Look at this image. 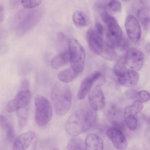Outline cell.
I'll return each instance as SVG.
<instances>
[{"mask_svg": "<svg viewBox=\"0 0 150 150\" xmlns=\"http://www.w3.org/2000/svg\"><path fill=\"white\" fill-rule=\"evenodd\" d=\"M94 30L97 35L103 40V27L102 24L99 22L96 23Z\"/></svg>", "mask_w": 150, "mask_h": 150, "instance_id": "cell-29", "label": "cell"}, {"mask_svg": "<svg viewBox=\"0 0 150 150\" xmlns=\"http://www.w3.org/2000/svg\"><path fill=\"white\" fill-rule=\"evenodd\" d=\"M90 110L76 111L67 119L65 129L70 136H77L90 128L96 120L94 113Z\"/></svg>", "mask_w": 150, "mask_h": 150, "instance_id": "cell-1", "label": "cell"}, {"mask_svg": "<svg viewBox=\"0 0 150 150\" xmlns=\"http://www.w3.org/2000/svg\"><path fill=\"white\" fill-rule=\"evenodd\" d=\"M108 6L110 11L113 12L118 13L121 10V4L118 0L110 1L108 4Z\"/></svg>", "mask_w": 150, "mask_h": 150, "instance_id": "cell-27", "label": "cell"}, {"mask_svg": "<svg viewBox=\"0 0 150 150\" xmlns=\"http://www.w3.org/2000/svg\"><path fill=\"white\" fill-rule=\"evenodd\" d=\"M0 127L5 131L8 140L10 142H12L15 137L13 128L6 118L2 115H0Z\"/></svg>", "mask_w": 150, "mask_h": 150, "instance_id": "cell-19", "label": "cell"}, {"mask_svg": "<svg viewBox=\"0 0 150 150\" xmlns=\"http://www.w3.org/2000/svg\"><path fill=\"white\" fill-rule=\"evenodd\" d=\"M69 62V56L68 51H65L57 55L52 59L51 64L55 69H57L67 64Z\"/></svg>", "mask_w": 150, "mask_h": 150, "instance_id": "cell-17", "label": "cell"}, {"mask_svg": "<svg viewBox=\"0 0 150 150\" xmlns=\"http://www.w3.org/2000/svg\"><path fill=\"white\" fill-rule=\"evenodd\" d=\"M35 135V132L31 131L21 134L15 139L12 150H27Z\"/></svg>", "mask_w": 150, "mask_h": 150, "instance_id": "cell-15", "label": "cell"}, {"mask_svg": "<svg viewBox=\"0 0 150 150\" xmlns=\"http://www.w3.org/2000/svg\"><path fill=\"white\" fill-rule=\"evenodd\" d=\"M32 94L29 89L20 90L14 99L7 103L6 111L10 112L28 106Z\"/></svg>", "mask_w": 150, "mask_h": 150, "instance_id": "cell-7", "label": "cell"}, {"mask_svg": "<svg viewBox=\"0 0 150 150\" xmlns=\"http://www.w3.org/2000/svg\"><path fill=\"white\" fill-rule=\"evenodd\" d=\"M68 49L71 67L80 74L84 69L86 58L84 49L77 40L74 38L69 40Z\"/></svg>", "mask_w": 150, "mask_h": 150, "instance_id": "cell-3", "label": "cell"}, {"mask_svg": "<svg viewBox=\"0 0 150 150\" xmlns=\"http://www.w3.org/2000/svg\"><path fill=\"white\" fill-rule=\"evenodd\" d=\"M137 16L144 27L147 29L149 28L150 25L149 9L145 7L140 8L138 11Z\"/></svg>", "mask_w": 150, "mask_h": 150, "instance_id": "cell-21", "label": "cell"}, {"mask_svg": "<svg viewBox=\"0 0 150 150\" xmlns=\"http://www.w3.org/2000/svg\"><path fill=\"white\" fill-rule=\"evenodd\" d=\"M143 103L136 100L131 105L126 106L124 110V117L126 123L129 129L135 130L137 125V115L142 110Z\"/></svg>", "mask_w": 150, "mask_h": 150, "instance_id": "cell-8", "label": "cell"}, {"mask_svg": "<svg viewBox=\"0 0 150 150\" xmlns=\"http://www.w3.org/2000/svg\"><path fill=\"white\" fill-rule=\"evenodd\" d=\"M35 104L36 122L40 126H45L52 118L53 115L52 106L46 98L40 95L35 96Z\"/></svg>", "mask_w": 150, "mask_h": 150, "instance_id": "cell-4", "label": "cell"}, {"mask_svg": "<svg viewBox=\"0 0 150 150\" xmlns=\"http://www.w3.org/2000/svg\"><path fill=\"white\" fill-rule=\"evenodd\" d=\"M135 99L142 103L148 102L150 99L149 93L146 90L139 91L137 92Z\"/></svg>", "mask_w": 150, "mask_h": 150, "instance_id": "cell-26", "label": "cell"}, {"mask_svg": "<svg viewBox=\"0 0 150 150\" xmlns=\"http://www.w3.org/2000/svg\"><path fill=\"white\" fill-rule=\"evenodd\" d=\"M124 59L126 64L131 69L137 71L140 70L143 65L144 56L141 51L132 47L127 50Z\"/></svg>", "mask_w": 150, "mask_h": 150, "instance_id": "cell-9", "label": "cell"}, {"mask_svg": "<svg viewBox=\"0 0 150 150\" xmlns=\"http://www.w3.org/2000/svg\"><path fill=\"white\" fill-rule=\"evenodd\" d=\"M79 74L70 67L59 72L58 78L60 81L67 83L73 81Z\"/></svg>", "mask_w": 150, "mask_h": 150, "instance_id": "cell-18", "label": "cell"}, {"mask_svg": "<svg viewBox=\"0 0 150 150\" xmlns=\"http://www.w3.org/2000/svg\"><path fill=\"white\" fill-rule=\"evenodd\" d=\"M3 9V7L0 4V12Z\"/></svg>", "mask_w": 150, "mask_h": 150, "instance_id": "cell-33", "label": "cell"}, {"mask_svg": "<svg viewBox=\"0 0 150 150\" xmlns=\"http://www.w3.org/2000/svg\"><path fill=\"white\" fill-rule=\"evenodd\" d=\"M99 56L108 60H113L116 58L117 54L114 49L107 46L105 44L102 52Z\"/></svg>", "mask_w": 150, "mask_h": 150, "instance_id": "cell-25", "label": "cell"}, {"mask_svg": "<svg viewBox=\"0 0 150 150\" xmlns=\"http://www.w3.org/2000/svg\"><path fill=\"white\" fill-rule=\"evenodd\" d=\"M85 150H103L104 143L101 138L95 134L88 135L85 139Z\"/></svg>", "mask_w": 150, "mask_h": 150, "instance_id": "cell-16", "label": "cell"}, {"mask_svg": "<svg viewBox=\"0 0 150 150\" xmlns=\"http://www.w3.org/2000/svg\"><path fill=\"white\" fill-rule=\"evenodd\" d=\"M28 106L18 110V125L20 129L23 128L26 125L28 116Z\"/></svg>", "mask_w": 150, "mask_h": 150, "instance_id": "cell-24", "label": "cell"}, {"mask_svg": "<svg viewBox=\"0 0 150 150\" xmlns=\"http://www.w3.org/2000/svg\"><path fill=\"white\" fill-rule=\"evenodd\" d=\"M122 37H116L112 34L107 30L105 45L114 49L117 47H119Z\"/></svg>", "mask_w": 150, "mask_h": 150, "instance_id": "cell-23", "label": "cell"}, {"mask_svg": "<svg viewBox=\"0 0 150 150\" xmlns=\"http://www.w3.org/2000/svg\"><path fill=\"white\" fill-rule=\"evenodd\" d=\"M126 64L123 61L117 62L114 67V72L120 84L127 87H132L138 82L139 75L137 71L127 68Z\"/></svg>", "mask_w": 150, "mask_h": 150, "instance_id": "cell-5", "label": "cell"}, {"mask_svg": "<svg viewBox=\"0 0 150 150\" xmlns=\"http://www.w3.org/2000/svg\"><path fill=\"white\" fill-rule=\"evenodd\" d=\"M106 134L115 147L119 150H124L127 146L126 138L123 132L115 127H110L106 131Z\"/></svg>", "mask_w": 150, "mask_h": 150, "instance_id": "cell-11", "label": "cell"}, {"mask_svg": "<svg viewBox=\"0 0 150 150\" xmlns=\"http://www.w3.org/2000/svg\"><path fill=\"white\" fill-rule=\"evenodd\" d=\"M42 0H22V4L24 7L26 8H31L40 4Z\"/></svg>", "mask_w": 150, "mask_h": 150, "instance_id": "cell-28", "label": "cell"}, {"mask_svg": "<svg viewBox=\"0 0 150 150\" xmlns=\"http://www.w3.org/2000/svg\"><path fill=\"white\" fill-rule=\"evenodd\" d=\"M72 19L74 24L79 27H85L89 23V19L87 16L81 11H75L73 15Z\"/></svg>", "mask_w": 150, "mask_h": 150, "instance_id": "cell-20", "label": "cell"}, {"mask_svg": "<svg viewBox=\"0 0 150 150\" xmlns=\"http://www.w3.org/2000/svg\"><path fill=\"white\" fill-rule=\"evenodd\" d=\"M66 150H85V144L81 139L74 137L68 142Z\"/></svg>", "mask_w": 150, "mask_h": 150, "instance_id": "cell-22", "label": "cell"}, {"mask_svg": "<svg viewBox=\"0 0 150 150\" xmlns=\"http://www.w3.org/2000/svg\"><path fill=\"white\" fill-rule=\"evenodd\" d=\"M101 17L107 26V30L113 35L118 37H122V30L116 19L106 11L101 13Z\"/></svg>", "mask_w": 150, "mask_h": 150, "instance_id": "cell-12", "label": "cell"}, {"mask_svg": "<svg viewBox=\"0 0 150 150\" xmlns=\"http://www.w3.org/2000/svg\"><path fill=\"white\" fill-rule=\"evenodd\" d=\"M104 84L99 81H94L88 93L89 103L94 110H99L105 105V98L101 88Z\"/></svg>", "mask_w": 150, "mask_h": 150, "instance_id": "cell-6", "label": "cell"}, {"mask_svg": "<svg viewBox=\"0 0 150 150\" xmlns=\"http://www.w3.org/2000/svg\"><path fill=\"white\" fill-rule=\"evenodd\" d=\"M52 150H59V149L57 148H54Z\"/></svg>", "mask_w": 150, "mask_h": 150, "instance_id": "cell-34", "label": "cell"}, {"mask_svg": "<svg viewBox=\"0 0 150 150\" xmlns=\"http://www.w3.org/2000/svg\"><path fill=\"white\" fill-rule=\"evenodd\" d=\"M101 74L99 72H94L81 81L77 94L78 100H82L84 99L94 82Z\"/></svg>", "mask_w": 150, "mask_h": 150, "instance_id": "cell-13", "label": "cell"}, {"mask_svg": "<svg viewBox=\"0 0 150 150\" xmlns=\"http://www.w3.org/2000/svg\"><path fill=\"white\" fill-rule=\"evenodd\" d=\"M57 35L58 38L60 40H63L65 39L66 38L65 36L63 33L62 32H59L57 33Z\"/></svg>", "mask_w": 150, "mask_h": 150, "instance_id": "cell-32", "label": "cell"}, {"mask_svg": "<svg viewBox=\"0 0 150 150\" xmlns=\"http://www.w3.org/2000/svg\"><path fill=\"white\" fill-rule=\"evenodd\" d=\"M86 39L90 48L94 53L100 55L104 47L103 40L99 38L94 30L89 29L86 33Z\"/></svg>", "mask_w": 150, "mask_h": 150, "instance_id": "cell-14", "label": "cell"}, {"mask_svg": "<svg viewBox=\"0 0 150 150\" xmlns=\"http://www.w3.org/2000/svg\"><path fill=\"white\" fill-rule=\"evenodd\" d=\"M125 28L128 37L133 42H137L141 35L140 25L138 20L132 15H128L125 21Z\"/></svg>", "mask_w": 150, "mask_h": 150, "instance_id": "cell-10", "label": "cell"}, {"mask_svg": "<svg viewBox=\"0 0 150 150\" xmlns=\"http://www.w3.org/2000/svg\"><path fill=\"white\" fill-rule=\"evenodd\" d=\"M29 82L27 80H23L21 83V90L29 89Z\"/></svg>", "mask_w": 150, "mask_h": 150, "instance_id": "cell-31", "label": "cell"}, {"mask_svg": "<svg viewBox=\"0 0 150 150\" xmlns=\"http://www.w3.org/2000/svg\"><path fill=\"white\" fill-rule=\"evenodd\" d=\"M53 108L59 116L65 115L69 110L71 103V94L69 85L60 81L54 86L51 93Z\"/></svg>", "mask_w": 150, "mask_h": 150, "instance_id": "cell-2", "label": "cell"}, {"mask_svg": "<svg viewBox=\"0 0 150 150\" xmlns=\"http://www.w3.org/2000/svg\"><path fill=\"white\" fill-rule=\"evenodd\" d=\"M129 46L128 40L125 38H122L119 47L122 50L127 49Z\"/></svg>", "mask_w": 150, "mask_h": 150, "instance_id": "cell-30", "label": "cell"}]
</instances>
